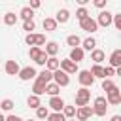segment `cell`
Returning a JSON list of instances; mask_svg holds the SVG:
<instances>
[{
    "instance_id": "cell-1",
    "label": "cell",
    "mask_w": 121,
    "mask_h": 121,
    "mask_svg": "<svg viewBox=\"0 0 121 121\" xmlns=\"http://www.w3.org/2000/svg\"><path fill=\"white\" fill-rule=\"evenodd\" d=\"M89 100H91V91L87 87H79L76 91V106L78 108H83V106H89Z\"/></svg>"
},
{
    "instance_id": "cell-2",
    "label": "cell",
    "mask_w": 121,
    "mask_h": 121,
    "mask_svg": "<svg viewBox=\"0 0 121 121\" xmlns=\"http://www.w3.org/2000/svg\"><path fill=\"white\" fill-rule=\"evenodd\" d=\"M108 100L104 98V96H96L95 98V102H93V112H95V115H98V117H104L106 115V112H108Z\"/></svg>"
},
{
    "instance_id": "cell-3",
    "label": "cell",
    "mask_w": 121,
    "mask_h": 121,
    "mask_svg": "<svg viewBox=\"0 0 121 121\" xmlns=\"http://www.w3.org/2000/svg\"><path fill=\"white\" fill-rule=\"evenodd\" d=\"M78 81L81 87H91L95 83V76L91 74V70H79L78 72Z\"/></svg>"
},
{
    "instance_id": "cell-4",
    "label": "cell",
    "mask_w": 121,
    "mask_h": 121,
    "mask_svg": "<svg viewBox=\"0 0 121 121\" xmlns=\"http://www.w3.org/2000/svg\"><path fill=\"white\" fill-rule=\"evenodd\" d=\"M79 26H81V30H85V32H89V34H93V32L98 30V23H96V19H93L91 15H89L87 19H83V21L79 23Z\"/></svg>"
},
{
    "instance_id": "cell-5",
    "label": "cell",
    "mask_w": 121,
    "mask_h": 121,
    "mask_svg": "<svg viewBox=\"0 0 121 121\" xmlns=\"http://www.w3.org/2000/svg\"><path fill=\"white\" fill-rule=\"evenodd\" d=\"M25 42L28 45H32V47H40V45L45 43V36L43 34H26L25 36Z\"/></svg>"
},
{
    "instance_id": "cell-6",
    "label": "cell",
    "mask_w": 121,
    "mask_h": 121,
    "mask_svg": "<svg viewBox=\"0 0 121 121\" xmlns=\"http://www.w3.org/2000/svg\"><path fill=\"white\" fill-rule=\"evenodd\" d=\"M96 23H98V26H110V25H113V13H110L108 9L100 11Z\"/></svg>"
},
{
    "instance_id": "cell-7",
    "label": "cell",
    "mask_w": 121,
    "mask_h": 121,
    "mask_svg": "<svg viewBox=\"0 0 121 121\" xmlns=\"http://www.w3.org/2000/svg\"><path fill=\"white\" fill-rule=\"evenodd\" d=\"M53 81H55L59 87H66V85L70 83V78H68L66 72H62V70L59 68L57 72H53Z\"/></svg>"
},
{
    "instance_id": "cell-8",
    "label": "cell",
    "mask_w": 121,
    "mask_h": 121,
    "mask_svg": "<svg viewBox=\"0 0 121 121\" xmlns=\"http://www.w3.org/2000/svg\"><path fill=\"white\" fill-rule=\"evenodd\" d=\"M106 100H108V104H110V106H117V104L121 102V91L117 89V85H115L112 91H108V93H106Z\"/></svg>"
},
{
    "instance_id": "cell-9",
    "label": "cell",
    "mask_w": 121,
    "mask_h": 121,
    "mask_svg": "<svg viewBox=\"0 0 121 121\" xmlns=\"http://www.w3.org/2000/svg\"><path fill=\"white\" fill-rule=\"evenodd\" d=\"M36 78H38V74H36V70H34L32 66H25V68H21V72H19V79H23V81L36 79Z\"/></svg>"
},
{
    "instance_id": "cell-10",
    "label": "cell",
    "mask_w": 121,
    "mask_h": 121,
    "mask_svg": "<svg viewBox=\"0 0 121 121\" xmlns=\"http://www.w3.org/2000/svg\"><path fill=\"white\" fill-rule=\"evenodd\" d=\"M91 115H95V112H93V106H83V108H78L76 119H78V121H87Z\"/></svg>"
},
{
    "instance_id": "cell-11",
    "label": "cell",
    "mask_w": 121,
    "mask_h": 121,
    "mask_svg": "<svg viewBox=\"0 0 121 121\" xmlns=\"http://www.w3.org/2000/svg\"><path fill=\"white\" fill-rule=\"evenodd\" d=\"M60 70L70 76V74H76V72H78V64L72 62L70 59H64V60H60Z\"/></svg>"
},
{
    "instance_id": "cell-12",
    "label": "cell",
    "mask_w": 121,
    "mask_h": 121,
    "mask_svg": "<svg viewBox=\"0 0 121 121\" xmlns=\"http://www.w3.org/2000/svg\"><path fill=\"white\" fill-rule=\"evenodd\" d=\"M47 106H49V108H51L53 112H62L66 104H64V100H62L60 96H51V98H49V104H47Z\"/></svg>"
},
{
    "instance_id": "cell-13",
    "label": "cell",
    "mask_w": 121,
    "mask_h": 121,
    "mask_svg": "<svg viewBox=\"0 0 121 121\" xmlns=\"http://www.w3.org/2000/svg\"><path fill=\"white\" fill-rule=\"evenodd\" d=\"M4 70H6V74H8V76H19V72H21V68H19L17 60H6Z\"/></svg>"
},
{
    "instance_id": "cell-14",
    "label": "cell",
    "mask_w": 121,
    "mask_h": 121,
    "mask_svg": "<svg viewBox=\"0 0 121 121\" xmlns=\"http://www.w3.org/2000/svg\"><path fill=\"white\" fill-rule=\"evenodd\" d=\"M108 62H110V66H112V68H115V70H117V68L121 66V49L112 51V55H110V60H108Z\"/></svg>"
},
{
    "instance_id": "cell-15",
    "label": "cell",
    "mask_w": 121,
    "mask_h": 121,
    "mask_svg": "<svg viewBox=\"0 0 121 121\" xmlns=\"http://www.w3.org/2000/svg\"><path fill=\"white\" fill-rule=\"evenodd\" d=\"M83 55H85L83 47H76V49H72V51H70V57H68V59H70L72 62H76V64H78V62H81V60H83Z\"/></svg>"
},
{
    "instance_id": "cell-16",
    "label": "cell",
    "mask_w": 121,
    "mask_h": 121,
    "mask_svg": "<svg viewBox=\"0 0 121 121\" xmlns=\"http://www.w3.org/2000/svg\"><path fill=\"white\" fill-rule=\"evenodd\" d=\"M45 89H47V83H43V81L36 79V81H34V85H32V95L40 96V95H43V93H45Z\"/></svg>"
},
{
    "instance_id": "cell-17",
    "label": "cell",
    "mask_w": 121,
    "mask_h": 121,
    "mask_svg": "<svg viewBox=\"0 0 121 121\" xmlns=\"http://www.w3.org/2000/svg\"><path fill=\"white\" fill-rule=\"evenodd\" d=\"M68 19H70V11H68L66 8H62V9H59V11H57V17H55V21H57V23L64 25V23H68Z\"/></svg>"
},
{
    "instance_id": "cell-18",
    "label": "cell",
    "mask_w": 121,
    "mask_h": 121,
    "mask_svg": "<svg viewBox=\"0 0 121 121\" xmlns=\"http://www.w3.org/2000/svg\"><path fill=\"white\" fill-rule=\"evenodd\" d=\"M81 47H83V51H91V53H93V51L96 49V40H95L93 36H91V38H85V40L81 42Z\"/></svg>"
},
{
    "instance_id": "cell-19",
    "label": "cell",
    "mask_w": 121,
    "mask_h": 121,
    "mask_svg": "<svg viewBox=\"0 0 121 121\" xmlns=\"http://www.w3.org/2000/svg\"><path fill=\"white\" fill-rule=\"evenodd\" d=\"M57 25H59V23H57L53 17H45V19H43V30H45V32L57 30Z\"/></svg>"
},
{
    "instance_id": "cell-20",
    "label": "cell",
    "mask_w": 121,
    "mask_h": 121,
    "mask_svg": "<svg viewBox=\"0 0 121 121\" xmlns=\"http://www.w3.org/2000/svg\"><path fill=\"white\" fill-rule=\"evenodd\" d=\"M81 42H83V40H81V38H79L78 34H70V36L66 38V43H68V45H70L72 49H76V47H81V45H79Z\"/></svg>"
},
{
    "instance_id": "cell-21",
    "label": "cell",
    "mask_w": 121,
    "mask_h": 121,
    "mask_svg": "<svg viewBox=\"0 0 121 121\" xmlns=\"http://www.w3.org/2000/svg\"><path fill=\"white\" fill-rule=\"evenodd\" d=\"M45 68H47L49 72H57V70L60 68V60H59L57 57H49V60H47V64H45Z\"/></svg>"
},
{
    "instance_id": "cell-22",
    "label": "cell",
    "mask_w": 121,
    "mask_h": 121,
    "mask_svg": "<svg viewBox=\"0 0 121 121\" xmlns=\"http://www.w3.org/2000/svg\"><path fill=\"white\" fill-rule=\"evenodd\" d=\"M19 17H21L23 21H30V19L34 17V11L30 9V6H25V8H21V11H19Z\"/></svg>"
},
{
    "instance_id": "cell-23",
    "label": "cell",
    "mask_w": 121,
    "mask_h": 121,
    "mask_svg": "<svg viewBox=\"0 0 121 121\" xmlns=\"http://www.w3.org/2000/svg\"><path fill=\"white\" fill-rule=\"evenodd\" d=\"M45 53H47L49 57H55V55L59 53V43H57V42H47V43H45Z\"/></svg>"
},
{
    "instance_id": "cell-24",
    "label": "cell",
    "mask_w": 121,
    "mask_h": 121,
    "mask_svg": "<svg viewBox=\"0 0 121 121\" xmlns=\"http://www.w3.org/2000/svg\"><path fill=\"white\" fill-rule=\"evenodd\" d=\"M104 59H106V53H104L102 49H95V51L91 53V60H95V64H100Z\"/></svg>"
},
{
    "instance_id": "cell-25",
    "label": "cell",
    "mask_w": 121,
    "mask_h": 121,
    "mask_svg": "<svg viewBox=\"0 0 121 121\" xmlns=\"http://www.w3.org/2000/svg\"><path fill=\"white\" fill-rule=\"evenodd\" d=\"M36 79H40V81H43V83H51V81H53V72H49V70L45 68V70H42V72L38 74Z\"/></svg>"
},
{
    "instance_id": "cell-26",
    "label": "cell",
    "mask_w": 121,
    "mask_h": 121,
    "mask_svg": "<svg viewBox=\"0 0 121 121\" xmlns=\"http://www.w3.org/2000/svg\"><path fill=\"white\" fill-rule=\"evenodd\" d=\"M45 93H47L49 96H59V93H60V87H59L55 81H51V83H47V89H45Z\"/></svg>"
},
{
    "instance_id": "cell-27",
    "label": "cell",
    "mask_w": 121,
    "mask_h": 121,
    "mask_svg": "<svg viewBox=\"0 0 121 121\" xmlns=\"http://www.w3.org/2000/svg\"><path fill=\"white\" fill-rule=\"evenodd\" d=\"M17 17H19V15H15L13 11H8V13L4 15V25H8V26H13V25L17 23Z\"/></svg>"
},
{
    "instance_id": "cell-28",
    "label": "cell",
    "mask_w": 121,
    "mask_h": 121,
    "mask_svg": "<svg viewBox=\"0 0 121 121\" xmlns=\"http://www.w3.org/2000/svg\"><path fill=\"white\" fill-rule=\"evenodd\" d=\"M26 104H28L30 108H34V110H38V108L42 106V100H40V96H36V95H30V96L26 98Z\"/></svg>"
},
{
    "instance_id": "cell-29",
    "label": "cell",
    "mask_w": 121,
    "mask_h": 121,
    "mask_svg": "<svg viewBox=\"0 0 121 121\" xmlns=\"http://www.w3.org/2000/svg\"><path fill=\"white\" fill-rule=\"evenodd\" d=\"M91 74L95 76V79H96V78H102V79H104V66H102V64H93Z\"/></svg>"
},
{
    "instance_id": "cell-30",
    "label": "cell",
    "mask_w": 121,
    "mask_h": 121,
    "mask_svg": "<svg viewBox=\"0 0 121 121\" xmlns=\"http://www.w3.org/2000/svg\"><path fill=\"white\" fill-rule=\"evenodd\" d=\"M13 106H15V104H13V100H11V98H4V100L0 102V110H4V112H11V110H13Z\"/></svg>"
},
{
    "instance_id": "cell-31",
    "label": "cell",
    "mask_w": 121,
    "mask_h": 121,
    "mask_svg": "<svg viewBox=\"0 0 121 121\" xmlns=\"http://www.w3.org/2000/svg\"><path fill=\"white\" fill-rule=\"evenodd\" d=\"M62 113H64V117H68V119H72V117H76V113H78V110H76V106H64V110H62Z\"/></svg>"
},
{
    "instance_id": "cell-32",
    "label": "cell",
    "mask_w": 121,
    "mask_h": 121,
    "mask_svg": "<svg viewBox=\"0 0 121 121\" xmlns=\"http://www.w3.org/2000/svg\"><path fill=\"white\" fill-rule=\"evenodd\" d=\"M36 117H38V119H47V117H49V110H47V106H40V108L36 110Z\"/></svg>"
},
{
    "instance_id": "cell-33",
    "label": "cell",
    "mask_w": 121,
    "mask_h": 121,
    "mask_svg": "<svg viewBox=\"0 0 121 121\" xmlns=\"http://www.w3.org/2000/svg\"><path fill=\"white\" fill-rule=\"evenodd\" d=\"M43 53V49H40V47H30V51H28V55H30V59L36 62L38 59H40V55Z\"/></svg>"
},
{
    "instance_id": "cell-34",
    "label": "cell",
    "mask_w": 121,
    "mask_h": 121,
    "mask_svg": "<svg viewBox=\"0 0 121 121\" xmlns=\"http://www.w3.org/2000/svg\"><path fill=\"white\" fill-rule=\"evenodd\" d=\"M47 121H66V117H64L62 112H53V113H49Z\"/></svg>"
},
{
    "instance_id": "cell-35",
    "label": "cell",
    "mask_w": 121,
    "mask_h": 121,
    "mask_svg": "<svg viewBox=\"0 0 121 121\" xmlns=\"http://www.w3.org/2000/svg\"><path fill=\"white\" fill-rule=\"evenodd\" d=\"M36 28V23H34V19H30V21H25L23 23V30H26L28 34H32V30Z\"/></svg>"
},
{
    "instance_id": "cell-36",
    "label": "cell",
    "mask_w": 121,
    "mask_h": 121,
    "mask_svg": "<svg viewBox=\"0 0 121 121\" xmlns=\"http://www.w3.org/2000/svg\"><path fill=\"white\" fill-rule=\"evenodd\" d=\"M76 17H78V19H79V23H81L83 19H87V17H89V11H87L85 8H79V9L76 11Z\"/></svg>"
},
{
    "instance_id": "cell-37",
    "label": "cell",
    "mask_w": 121,
    "mask_h": 121,
    "mask_svg": "<svg viewBox=\"0 0 121 121\" xmlns=\"http://www.w3.org/2000/svg\"><path fill=\"white\" fill-rule=\"evenodd\" d=\"M113 87H115V83H113L112 79H102V91L108 93V91H112Z\"/></svg>"
},
{
    "instance_id": "cell-38",
    "label": "cell",
    "mask_w": 121,
    "mask_h": 121,
    "mask_svg": "<svg viewBox=\"0 0 121 121\" xmlns=\"http://www.w3.org/2000/svg\"><path fill=\"white\" fill-rule=\"evenodd\" d=\"M112 76H115V68H112L110 64L104 66V79H110Z\"/></svg>"
},
{
    "instance_id": "cell-39",
    "label": "cell",
    "mask_w": 121,
    "mask_h": 121,
    "mask_svg": "<svg viewBox=\"0 0 121 121\" xmlns=\"http://www.w3.org/2000/svg\"><path fill=\"white\" fill-rule=\"evenodd\" d=\"M113 26L121 32V13H117V15H113Z\"/></svg>"
},
{
    "instance_id": "cell-40",
    "label": "cell",
    "mask_w": 121,
    "mask_h": 121,
    "mask_svg": "<svg viewBox=\"0 0 121 121\" xmlns=\"http://www.w3.org/2000/svg\"><path fill=\"white\" fill-rule=\"evenodd\" d=\"M6 121H23V119H21L19 115H13V113H9V115L6 117Z\"/></svg>"
},
{
    "instance_id": "cell-41",
    "label": "cell",
    "mask_w": 121,
    "mask_h": 121,
    "mask_svg": "<svg viewBox=\"0 0 121 121\" xmlns=\"http://www.w3.org/2000/svg\"><path fill=\"white\" fill-rule=\"evenodd\" d=\"M93 4H95V6H96V8H100V9H102V8H104V6H106V0H95V2H93Z\"/></svg>"
},
{
    "instance_id": "cell-42",
    "label": "cell",
    "mask_w": 121,
    "mask_h": 121,
    "mask_svg": "<svg viewBox=\"0 0 121 121\" xmlns=\"http://www.w3.org/2000/svg\"><path fill=\"white\" fill-rule=\"evenodd\" d=\"M36 8H40V0H32L30 2V9H36Z\"/></svg>"
},
{
    "instance_id": "cell-43",
    "label": "cell",
    "mask_w": 121,
    "mask_h": 121,
    "mask_svg": "<svg viewBox=\"0 0 121 121\" xmlns=\"http://www.w3.org/2000/svg\"><path fill=\"white\" fill-rule=\"evenodd\" d=\"M110 121H121V115H112V119Z\"/></svg>"
},
{
    "instance_id": "cell-44",
    "label": "cell",
    "mask_w": 121,
    "mask_h": 121,
    "mask_svg": "<svg viewBox=\"0 0 121 121\" xmlns=\"http://www.w3.org/2000/svg\"><path fill=\"white\" fill-rule=\"evenodd\" d=\"M115 74H117V76H119V78H121V66H119V68H117V70H115Z\"/></svg>"
},
{
    "instance_id": "cell-45",
    "label": "cell",
    "mask_w": 121,
    "mask_h": 121,
    "mask_svg": "<svg viewBox=\"0 0 121 121\" xmlns=\"http://www.w3.org/2000/svg\"><path fill=\"white\" fill-rule=\"evenodd\" d=\"M0 121H6V117H4V115H2V113H0Z\"/></svg>"
},
{
    "instance_id": "cell-46",
    "label": "cell",
    "mask_w": 121,
    "mask_h": 121,
    "mask_svg": "<svg viewBox=\"0 0 121 121\" xmlns=\"http://www.w3.org/2000/svg\"><path fill=\"white\" fill-rule=\"evenodd\" d=\"M28 121H34V119H28Z\"/></svg>"
},
{
    "instance_id": "cell-47",
    "label": "cell",
    "mask_w": 121,
    "mask_h": 121,
    "mask_svg": "<svg viewBox=\"0 0 121 121\" xmlns=\"http://www.w3.org/2000/svg\"><path fill=\"white\" fill-rule=\"evenodd\" d=\"M70 121H76V119H70Z\"/></svg>"
}]
</instances>
